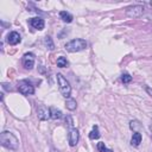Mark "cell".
<instances>
[{
  "label": "cell",
  "instance_id": "obj_1",
  "mask_svg": "<svg viewBox=\"0 0 152 152\" xmlns=\"http://www.w3.org/2000/svg\"><path fill=\"white\" fill-rule=\"evenodd\" d=\"M0 142L4 147L8 148V150H17L19 146V140L18 138L8 131H4L0 134Z\"/></svg>",
  "mask_w": 152,
  "mask_h": 152
},
{
  "label": "cell",
  "instance_id": "obj_2",
  "mask_svg": "<svg viewBox=\"0 0 152 152\" xmlns=\"http://www.w3.org/2000/svg\"><path fill=\"white\" fill-rule=\"evenodd\" d=\"M64 48L69 52H78V51H82V50H84L87 48V42L84 39H81V38L71 39L70 42H68L65 44Z\"/></svg>",
  "mask_w": 152,
  "mask_h": 152
},
{
  "label": "cell",
  "instance_id": "obj_3",
  "mask_svg": "<svg viewBox=\"0 0 152 152\" xmlns=\"http://www.w3.org/2000/svg\"><path fill=\"white\" fill-rule=\"evenodd\" d=\"M56 77H57V83H58L61 94H62L64 97H69L70 94H71V86H70L69 81H68L62 74H57Z\"/></svg>",
  "mask_w": 152,
  "mask_h": 152
},
{
  "label": "cell",
  "instance_id": "obj_4",
  "mask_svg": "<svg viewBox=\"0 0 152 152\" xmlns=\"http://www.w3.org/2000/svg\"><path fill=\"white\" fill-rule=\"evenodd\" d=\"M18 90L23 94V95H32L34 93V87L26 80L19 81L18 82Z\"/></svg>",
  "mask_w": 152,
  "mask_h": 152
},
{
  "label": "cell",
  "instance_id": "obj_5",
  "mask_svg": "<svg viewBox=\"0 0 152 152\" xmlns=\"http://www.w3.org/2000/svg\"><path fill=\"white\" fill-rule=\"evenodd\" d=\"M144 13V6L141 5H134L126 10V14L131 18H138Z\"/></svg>",
  "mask_w": 152,
  "mask_h": 152
},
{
  "label": "cell",
  "instance_id": "obj_6",
  "mask_svg": "<svg viewBox=\"0 0 152 152\" xmlns=\"http://www.w3.org/2000/svg\"><path fill=\"white\" fill-rule=\"evenodd\" d=\"M36 113H37V116L39 120H48L50 118V108H48L44 104H39L36 109Z\"/></svg>",
  "mask_w": 152,
  "mask_h": 152
},
{
  "label": "cell",
  "instance_id": "obj_7",
  "mask_svg": "<svg viewBox=\"0 0 152 152\" xmlns=\"http://www.w3.org/2000/svg\"><path fill=\"white\" fill-rule=\"evenodd\" d=\"M23 65L25 69L31 70L34 66V55L32 52H26L23 56Z\"/></svg>",
  "mask_w": 152,
  "mask_h": 152
},
{
  "label": "cell",
  "instance_id": "obj_8",
  "mask_svg": "<svg viewBox=\"0 0 152 152\" xmlns=\"http://www.w3.org/2000/svg\"><path fill=\"white\" fill-rule=\"evenodd\" d=\"M80 140V133L76 128H70L68 133V141L70 146H76V144Z\"/></svg>",
  "mask_w": 152,
  "mask_h": 152
},
{
  "label": "cell",
  "instance_id": "obj_9",
  "mask_svg": "<svg viewBox=\"0 0 152 152\" xmlns=\"http://www.w3.org/2000/svg\"><path fill=\"white\" fill-rule=\"evenodd\" d=\"M28 24L33 27V28H36V30H43L44 28V26H45V23H44V20L42 19V18H31L30 20H28Z\"/></svg>",
  "mask_w": 152,
  "mask_h": 152
},
{
  "label": "cell",
  "instance_id": "obj_10",
  "mask_svg": "<svg viewBox=\"0 0 152 152\" xmlns=\"http://www.w3.org/2000/svg\"><path fill=\"white\" fill-rule=\"evenodd\" d=\"M20 40H21L20 34H19L18 32H15V31L10 32L8 36H7V43H8L10 45H17L18 43H20Z\"/></svg>",
  "mask_w": 152,
  "mask_h": 152
},
{
  "label": "cell",
  "instance_id": "obj_11",
  "mask_svg": "<svg viewBox=\"0 0 152 152\" xmlns=\"http://www.w3.org/2000/svg\"><path fill=\"white\" fill-rule=\"evenodd\" d=\"M63 116V114H62V110L61 109H58V108H56V107H50V118L51 119H53V120H58V119H61Z\"/></svg>",
  "mask_w": 152,
  "mask_h": 152
},
{
  "label": "cell",
  "instance_id": "obj_12",
  "mask_svg": "<svg viewBox=\"0 0 152 152\" xmlns=\"http://www.w3.org/2000/svg\"><path fill=\"white\" fill-rule=\"evenodd\" d=\"M141 139H142L141 133H139V132H134L133 135H132V139H131V145H132V146H135V147L139 146L140 142H141Z\"/></svg>",
  "mask_w": 152,
  "mask_h": 152
},
{
  "label": "cell",
  "instance_id": "obj_13",
  "mask_svg": "<svg viewBox=\"0 0 152 152\" xmlns=\"http://www.w3.org/2000/svg\"><path fill=\"white\" fill-rule=\"evenodd\" d=\"M59 17H61V19L64 21V23H71L72 21V15L69 13V12H66V11H61L59 12Z\"/></svg>",
  "mask_w": 152,
  "mask_h": 152
},
{
  "label": "cell",
  "instance_id": "obj_14",
  "mask_svg": "<svg viewBox=\"0 0 152 152\" xmlns=\"http://www.w3.org/2000/svg\"><path fill=\"white\" fill-rule=\"evenodd\" d=\"M65 107H66V109H69V110H75L76 107H77V103H76V101H75L74 99H68V100L65 101Z\"/></svg>",
  "mask_w": 152,
  "mask_h": 152
},
{
  "label": "cell",
  "instance_id": "obj_15",
  "mask_svg": "<svg viewBox=\"0 0 152 152\" xmlns=\"http://www.w3.org/2000/svg\"><path fill=\"white\" fill-rule=\"evenodd\" d=\"M129 128L134 132H139V129H141V124L138 120H132L129 122Z\"/></svg>",
  "mask_w": 152,
  "mask_h": 152
},
{
  "label": "cell",
  "instance_id": "obj_16",
  "mask_svg": "<svg viewBox=\"0 0 152 152\" xmlns=\"http://www.w3.org/2000/svg\"><path fill=\"white\" fill-rule=\"evenodd\" d=\"M89 138L91 140H95V139H99L100 138V132H99V127L97 126H94L93 127V129L89 133Z\"/></svg>",
  "mask_w": 152,
  "mask_h": 152
},
{
  "label": "cell",
  "instance_id": "obj_17",
  "mask_svg": "<svg viewBox=\"0 0 152 152\" xmlns=\"http://www.w3.org/2000/svg\"><path fill=\"white\" fill-rule=\"evenodd\" d=\"M68 64H69V62L66 61L65 57L61 56L59 58H57V66H59V68H65V66H68Z\"/></svg>",
  "mask_w": 152,
  "mask_h": 152
},
{
  "label": "cell",
  "instance_id": "obj_18",
  "mask_svg": "<svg viewBox=\"0 0 152 152\" xmlns=\"http://www.w3.org/2000/svg\"><path fill=\"white\" fill-rule=\"evenodd\" d=\"M44 44L48 46V49H50V50H53V48H55V45H53V43H52V39H51V37H49V36H46L45 38H44Z\"/></svg>",
  "mask_w": 152,
  "mask_h": 152
},
{
  "label": "cell",
  "instance_id": "obj_19",
  "mask_svg": "<svg viewBox=\"0 0 152 152\" xmlns=\"http://www.w3.org/2000/svg\"><path fill=\"white\" fill-rule=\"evenodd\" d=\"M97 150H99L100 152H113V150L107 148L106 145H104V142H102V141L97 142Z\"/></svg>",
  "mask_w": 152,
  "mask_h": 152
},
{
  "label": "cell",
  "instance_id": "obj_20",
  "mask_svg": "<svg viewBox=\"0 0 152 152\" xmlns=\"http://www.w3.org/2000/svg\"><path fill=\"white\" fill-rule=\"evenodd\" d=\"M121 81L124 82V83H129L131 81H132V76L129 75V74H122V76H121Z\"/></svg>",
  "mask_w": 152,
  "mask_h": 152
},
{
  "label": "cell",
  "instance_id": "obj_21",
  "mask_svg": "<svg viewBox=\"0 0 152 152\" xmlns=\"http://www.w3.org/2000/svg\"><path fill=\"white\" fill-rule=\"evenodd\" d=\"M65 122H66V125H68L70 128H74V127H72L74 121H72V119H71V116H70V115H66V116H65Z\"/></svg>",
  "mask_w": 152,
  "mask_h": 152
},
{
  "label": "cell",
  "instance_id": "obj_22",
  "mask_svg": "<svg viewBox=\"0 0 152 152\" xmlns=\"http://www.w3.org/2000/svg\"><path fill=\"white\" fill-rule=\"evenodd\" d=\"M8 86H10V84L4 83V84H2V88H4V89H6V90H11V87H8Z\"/></svg>",
  "mask_w": 152,
  "mask_h": 152
},
{
  "label": "cell",
  "instance_id": "obj_23",
  "mask_svg": "<svg viewBox=\"0 0 152 152\" xmlns=\"http://www.w3.org/2000/svg\"><path fill=\"white\" fill-rule=\"evenodd\" d=\"M146 91H147V93H148V95L152 97V89H151L150 87H146Z\"/></svg>",
  "mask_w": 152,
  "mask_h": 152
},
{
  "label": "cell",
  "instance_id": "obj_24",
  "mask_svg": "<svg viewBox=\"0 0 152 152\" xmlns=\"http://www.w3.org/2000/svg\"><path fill=\"white\" fill-rule=\"evenodd\" d=\"M150 129H151V132H152V125H150Z\"/></svg>",
  "mask_w": 152,
  "mask_h": 152
},
{
  "label": "cell",
  "instance_id": "obj_25",
  "mask_svg": "<svg viewBox=\"0 0 152 152\" xmlns=\"http://www.w3.org/2000/svg\"><path fill=\"white\" fill-rule=\"evenodd\" d=\"M151 6H152V1H151Z\"/></svg>",
  "mask_w": 152,
  "mask_h": 152
}]
</instances>
